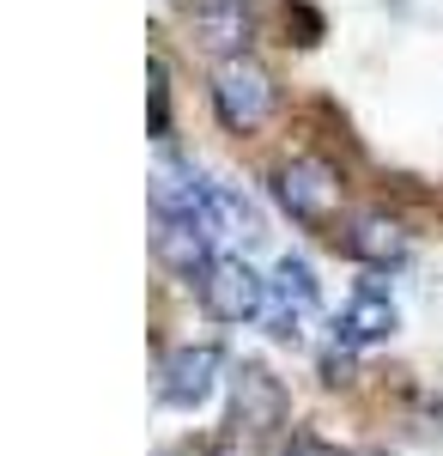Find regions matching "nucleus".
Listing matches in <instances>:
<instances>
[{
	"label": "nucleus",
	"instance_id": "nucleus-1",
	"mask_svg": "<svg viewBox=\"0 0 443 456\" xmlns=\"http://www.w3.org/2000/svg\"><path fill=\"white\" fill-rule=\"evenodd\" d=\"M213 110H219V122L231 134H255V128H268L273 110H279V86H273V73L262 61L231 55L213 73Z\"/></svg>",
	"mask_w": 443,
	"mask_h": 456
},
{
	"label": "nucleus",
	"instance_id": "nucleus-2",
	"mask_svg": "<svg viewBox=\"0 0 443 456\" xmlns=\"http://www.w3.org/2000/svg\"><path fill=\"white\" fill-rule=\"evenodd\" d=\"M273 201L292 213L298 225L310 232H328V225H341V171L334 165H322V159H286L279 171H273Z\"/></svg>",
	"mask_w": 443,
	"mask_h": 456
},
{
	"label": "nucleus",
	"instance_id": "nucleus-3",
	"mask_svg": "<svg viewBox=\"0 0 443 456\" xmlns=\"http://www.w3.org/2000/svg\"><path fill=\"white\" fill-rule=\"evenodd\" d=\"M316 311H322L316 268H310L304 256H279V268H273V281H268V311H262L268 335L273 341H298L310 322H316Z\"/></svg>",
	"mask_w": 443,
	"mask_h": 456
},
{
	"label": "nucleus",
	"instance_id": "nucleus-4",
	"mask_svg": "<svg viewBox=\"0 0 443 456\" xmlns=\"http://www.w3.org/2000/svg\"><path fill=\"white\" fill-rule=\"evenodd\" d=\"M213 238H219V232L206 225L201 213H158V225H152V256H158V268H171L176 281L206 286V274L219 268Z\"/></svg>",
	"mask_w": 443,
	"mask_h": 456
},
{
	"label": "nucleus",
	"instance_id": "nucleus-5",
	"mask_svg": "<svg viewBox=\"0 0 443 456\" xmlns=\"http://www.w3.org/2000/svg\"><path fill=\"white\" fill-rule=\"evenodd\" d=\"M225 389H231V432L238 438H273L279 426H286V414H292V402H286V384L273 378L268 365H238L231 378H225Z\"/></svg>",
	"mask_w": 443,
	"mask_h": 456
},
{
	"label": "nucleus",
	"instance_id": "nucleus-6",
	"mask_svg": "<svg viewBox=\"0 0 443 456\" xmlns=\"http://www.w3.org/2000/svg\"><path fill=\"white\" fill-rule=\"evenodd\" d=\"M219 371H225V353L219 347H176V353H165L158 359V402L165 408H201L206 395L219 389Z\"/></svg>",
	"mask_w": 443,
	"mask_h": 456
},
{
	"label": "nucleus",
	"instance_id": "nucleus-7",
	"mask_svg": "<svg viewBox=\"0 0 443 456\" xmlns=\"http://www.w3.org/2000/svg\"><path fill=\"white\" fill-rule=\"evenodd\" d=\"M334 244L352 262H365V268H401L413 256V238L401 232V219H389V213H352L341 232H334Z\"/></svg>",
	"mask_w": 443,
	"mask_h": 456
},
{
	"label": "nucleus",
	"instance_id": "nucleus-8",
	"mask_svg": "<svg viewBox=\"0 0 443 456\" xmlns=\"http://www.w3.org/2000/svg\"><path fill=\"white\" fill-rule=\"evenodd\" d=\"M201 305L219 322H255V316L268 311V281L249 268V262H219L201 286Z\"/></svg>",
	"mask_w": 443,
	"mask_h": 456
},
{
	"label": "nucleus",
	"instance_id": "nucleus-9",
	"mask_svg": "<svg viewBox=\"0 0 443 456\" xmlns=\"http://www.w3.org/2000/svg\"><path fill=\"white\" fill-rule=\"evenodd\" d=\"M395 329H401V311H395L389 286H376V281H365L341 305V316H334V341H341V347H376V341H389Z\"/></svg>",
	"mask_w": 443,
	"mask_h": 456
},
{
	"label": "nucleus",
	"instance_id": "nucleus-10",
	"mask_svg": "<svg viewBox=\"0 0 443 456\" xmlns=\"http://www.w3.org/2000/svg\"><path fill=\"white\" fill-rule=\"evenodd\" d=\"M189 6V25L201 37L213 55H243L249 49V31H255V19H249V0H182Z\"/></svg>",
	"mask_w": 443,
	"mask_h": 456
},
{
	"label": "nucleus",
	"instance_id": "nucleus-11",
	"mask_svg": "<svg viewBox=\"0 0 443 456\" xmlns=\"http://www.w3.org/2000/svg\"><path fill=\"white\" fill-rule=\"evenodd\" d=\"M206 201V183L195 165H182L176 152H158V165H152V208L158 213H201Z\"/></svg>",
	"mask_w": 443,
	"mask_h": 456
},
{
	"label": "nucleus",
	"instance_id": "nucleus-12",
	"mask_svg": "<svg viewBox=\"0 0 443 456\" xmlns=\"http://www.w3.org/2000/svg\"><path fill=\"white\" fill-rule=\"evenodd\" d=\"M201 219L213 225V232H219V238H249V232H255V208L243 201L231 183H206Z\"/></svg>",
	"mask_w": 443,
	"mask_h": 456
},
{
	"label": "nucleus",
	"instance_id": "nucleus-13",
	"mask_svg": "<svg viewBox=\"0 0 443 456\" xmlns=\"http://www.w3.org/2000/svg\"><path fill=\"white\" fill-rule=\"evenodd\" d=\"M279 456H346L341 444H328V438H310V432H298L292 444H279Z\"/></svg>",
	"mask_w": 443,
	"mask_h": 456
},
{
	"label": "nucleus",
	"instance_id": "nucleus-14",
	"mask_svg": "<svg viewBox=\"0 0 443 456\" xmlns=\"http://www.w3.org/2000/svg\"><path fill=\"white\" fill-rule=\"evenodd\" d=\"M206 456H255V451H249V438H238V432H231L225 444H213V451H206Z\"/></svg>",
	"mask_w": 443,
	"mask_h": 456
},
{
	"label": "nucleus",
	"instance_id": "nucleus-15",
	"mask_svg": "<svg viewBox=\"0 0 443 456\" xmlns=\"http://www.w3.org/2000/svg\"><path fill=\"white\" fill-rule=\"evenodd\" d=\"M365 456H389V451H365Z\"/></svg>",
	"mask_w": 443,
	"mask_h": 456
}]
</instances>
